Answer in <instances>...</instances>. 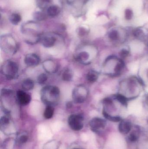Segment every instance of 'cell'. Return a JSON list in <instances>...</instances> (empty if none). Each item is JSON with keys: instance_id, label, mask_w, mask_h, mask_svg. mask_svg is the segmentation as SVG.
<instances>
[{"instance_id": "8992f818", "label": "cell", "mask_w": 148, "mask_h": 149, "mask_svg": "<svg viewBox=\"0 0 148 149\" xmlns=\"http://www.w3.org/2000/svg\"><path fill=\"white\" fill-rule=\"evenodd\" d=\"M17 99L20 105L26 106L30 103L31 98L29 94L22 90H19L17 92Z\"/></svg>"}, {"instance_id": "d4e9b609", "label": "cell", "mask_w": 148, "mask_h": 149, "mask_svg": "<svg viewBox=\"0 0 148 149\" xmlns=\"http://www.w3.org/2000/svg\"><path fill=\"white\" fill-rule=\"evenodd\" d=\"M116 99L123 105H125V106L127 105V98L125 96H123L121 95H118L116 96Z\"/></svg>"}, {"instance_id": "7a4b0ae2", "label": "cell", "mask_w": 148, "mask_h": 149, "mask_svg": "<svg viewBox=\"0 0 148 149\" xmlns=\"http://www.w3.org/2000/svg\"><path fill=\"white\" fill-rule=\"evenodd\" d=\"M19 68L17 63L11 60H7L2 65L1 73L8 80H12L17 78Z\"/></svg>"}, {"instance_id": "2e32d148", "label": "cell", "mask_w": 148, "mask_h": 149, "mask_svg": "<svg viewBox=\"0 0 148 149\" xmlns=\"http://www.w3.org/2000/svg\"><path fill=\"white\" fill-rule=\"evenodd\" d=\"M54 108L52 106H47L44 112V116L46 119H51L54 114Z\"/></svg>"}, {"instance_id": "4dcf8cb0", "label": "cell", "mask_w": 148, "mask_h": 149, "mask_svg": "<svg viewBox=\"0 0 148 149\" xmlns=\"http://www.w3.org/2000/svg\"><path fill=\"white\" fill-rule=\"evenodd\" d=\"M129 52L127 50L123 49L121 51L120 53V56L122 58H126L128 56Z\"/></svg>"}, {"instance_id": "9a60e30c", "label": "cell", "mask_w": 148, "mask_h": 149, "mask_svg": "<svg viewBox=\"0 0 148 149\" xmlns=\"http://www.w3.org/2000/svg\"><path fill=\"white\" fill-rule=\"evenodd\" d=\"M73 78V73L72 70L69 69L64 70L62 74V78L63 81H70L72 80Z\"/></svg>"}, {"instance_id": "7c38bea8", "label": "cell", "mask_w": 148, "mask_h": 149, "mask_svg": "<svg viewBox=\"0 0 148 149\" xmlns=\"http://www.w3.org/2000/svg\"><path fill=\"white\" fill-rule=\"evenodd\" d=\"M60 9L58 6L52 5L50 6L47 10V13L49 16L54 17L59 15L60 12Z\"/></svg>"}, {"instance_id": "1f68e13d", "label": "cell", "mask_w": 148, "mask_h": 149, "mask_svg": "<svg viewBox=\"0 0 148 149\" xmlns=\"http://www.w3.org/2000/svg\"><path fill=\"white\" fill-rule=\"evenodd\" d=\"M86 30L84 28H81L78 30V33L80 36H83L86 34Z\"/></svg>"}, {"instance_id": "277c9868", "label": "cell", "mask_w": 148, "mask_h": 149, "mask_svg": "<svg viewBox=\"0 0 148 149\" xmlns=\"http://www.w3.org/2000/svg\"><path fill=\"white\" fill-rule=\"evenodd\" d=\"M1 46L2 49L8 53L14 54L17 49V45L12 38H3L1 39Z\"/></svg>"}, {"instance_id": "44dd1931", "label": "cell", "mask_w": 148, "mask_h": 149, "mask_svg": "<svg viewBox=\"0 0 148 149\" xmlns=\"http://www.w3.org/2000/svg\"><path fill=\"white\" fill-rule=\"evenodd\" d=\"M37 6L41 9H44L47 7L50 0H36Z\"/></svg>"}, {"instance_id": "484cf974", "label": "cell", "mask_w": 148, "mask_h": 149, "mask_svg": "<svg viewBox=\"0 0 148 149\" xmlns=\"http://www.w3.org/2000/svg\"><path fill=\"white\" fill-rule=\"evenodd\" d=\"M129 138L131 142H134L138 140V136L135 132H133L130 134Z\"/></svg>"}, {"instance_id": "e575fe53", "label": "cell", "mask_w": 148, "mask_h": 149, "mask_svg": "<svg viewBox=\"0 0 148 149\" xmlns=\"http://www.w3.org/2000/svg\"><path fill=\"white\" fill-rule=\"evenodd\" d=\"M77 149V148H74V149Z\"/></svg>"}, {"instance_id": "83f0119b", "label": "cell", "mask_w": 148, "mask_h": 149, "mask_svg": "<svg viewBox=\"0 0 148 149\" xmlns=\"http://www.w3.org/2000/svg\"><path fill=\"white\" fill-rule=\"evenodd\" d=\"M9 123V120L8 118L6 116H3L1 119V125H6L8 124Z\"/></svg>"}, {"instance_id": "3957f363", "label": "cell", "mask_w": 148, "mask_h": 149, "mask_svg": "<svg viewBox=\"0 0 148 149\" xmlns=\"http://www.w3.org/2000/svg\"><path fill=\"white\" fill-rule=\"evenodd\" d=\"M87 90L85 86L82 85L77 86L72 93L73 102L77 104L83 103L87 99Z\"/></svg>"}, {"instance_id": "4fadbf2b", "label": "cell", "mask_w": 148, "mask_h": 149, "mask_svg": "<svg viewBox=\"0 0 148 149\" xmlns=\"http://www.w3.org/2000/svg\"><path fill=\"white\" fill-rule=\"evenodd\" d=\"M22 87L25 91L31 90L34 87V81L30 79H25L23 81Z\"/></svg>"}, {"instance_id": "603a6c76", "label": "cell", "mask_w": 148, "mask_h": 149, "mask_svg": "<svg viewBox=\"0 0 148 149\" xmlns=\"http://www.w3.org/2000/svg\"><path fill=\"white\" fill-rule=\"evenodd\" d=\"M119 33L116 31L114 30L109 33V37L112 40H116L119 38Z\"/></svg>"}, {"instance_id": "cb8c5ba5", "label": "cell", "mask_w": 148, "mask_h": 149, "mask_svg": "<svg viewBox=\"0 0 148 149\" xmlns=\"http://www.w3.org/2000/svg\"><path fill=\"white\" fill-rule=\"evenodd\" d=\"M124 66V63L122 60H120V62L117 63L116 66L115 67L114 70L116 72H120L122 70Z\"/></svg>"}, {"instance_id": "6da1fadb", "label": "cell", "mask_w": 148, "mask_h": 149, "mask_svg": "<svg viewBox=\"0 0 148 149\" xmlns=\"http://www.w3.org/2000/svg\"><path fill=\"white\" fill-rule=\"evenodd\" d=\"M41 99L47 106L57 105L60 97V89L56 86H47L43 88L41 92Z\"/></svg>"}, {"instance_id": "5b68a950", "label": "cell", "mask_w": 148, "mask_h": 149, "mask_svg": "<svg viewBox=\"0 0 148 149\" xmlns=\"http://www.w3.org/2000/svg\"><path fill=\"white\" fill-rule=\"evenodd\" d=\"M83 118L81 115L72 114L69 117V125L73 130L79 131L83 128Z\"/></svg>"}, {"instance_id": "ac0fdd59", "label": "cell", "mask_w": 148, "mask_h": 149, "mask_svg": "<svg viewBox=\"0 0 148 149\" xmlns=\"http://www.w3.org/2000/svg\"><path fill=\"white\" fill-rule=\"evenodd\" d=\"M98 75L96 72L91 71L87 73V79L89 82H94L98 79Z\"/></svg>"}, {"instance_id": "5bb4252c", "label": "cell", "mask_w": 148, "mask_h": 149, "mask_svg": "<svg viewBox=\"0 0 148 149\" xmlns=\"http://www.w3.org/2000/svg\"><path fill=\"white\" fill-rule=\"evenodd\" d=\"M89 57V55L87 52L85 51L81 52L77 54L76 56V60L81 63L88 60Z\"/></svg>"}, {"instance_id": "d6a6232c", "label": "cell", "mask_w": 148, "mask_h": 149, "mask_svg": "<svg viewBox=\"0 0 148 149\" xmlns=\"http://www.w3.org/2000/svg\"><path fill=\"white\" fill-rule=\"evenodd\" d=\"M103 102L106 105H110L112 103V101L109 98H106L103 100Z\"/></svg>"}, {"instance_id": "f1b7e54d", "label": "cell", "mask_w": 148, "mask_h": 149, "mask_svg": "<svg viewBox=\"0 0 148 149\" xmlns=\"http://www.w3.org/2000/svg\"><path fill=\"white\" fill-rule=\"evenodd\" d=\"M28 140V136L26 135H22L18 138V141L20 143H26Z\"/></svg>"}, {"instance_id": "d6986e66", "label": "cell", "mask_w": 148, "mask_h": 149, "mask_svg": "<svg viewBox=\"0 0 148 149\" xmlns=\"http://www.w3.org/2000/svg\"><path fill=\"white\" fill-rule=\"evenodd\" d=\"M34 18L35 20L38 21H42L45 20L47 18L46 14L40 11L35 12L34 14Z\"/></svg>"}, {"instance_id": "8fae6325", "label": "cell", "mask_w": 148, "mask_h": 149, "mask_svg": "<svg viewBox=\"0 0 148 149\" xmlns=\"http://www.w3.org/2000/svg\"><path fill=\"white\" fill-rule=\"evenodd\" d=\"M44 70L47 72L53 73L55 72L57 70V65L52 60L45 61L43 64Z\"/></svg>"}, {"instance_id": "f546056e", "label": "cell", "mask_w": 148, "mask_h": 149, "mask_svg": "<svg viewBox=\"0 0 148 149\" xmlns=\"http://www.w3.org/2000/svg\"><path fill=\"white\" fill-rule=\"evenodd\" d=\"M133 34L136 37H140V36L143 34V31L140 29H136L134 31Z\"/></svg>"}, {"instance_id": "52a82bcc", "label": "cell", "mask_w": 148, "mask_h": 149, "mask_svg": "<svg viewBox=\"0 0 148 149\" xmlns=\"http://www.w3.org/2000/svg\"><path fill=\"white\" fill-rule=\"evenodd\" d=\"M24 63L29 67H35L40 63V58L36 54L30 53L26 55L24 58Z\"/></svg>"}, {"instance_id": "ffe728a7", "label": "cell", "mask_w": 148, "mask_h": 149, "mask_svg": "<svg viewBox=\"0 0 148 149\" xmlns=\"http://www.w3.org/2000/svg\"><path fill=\"white\" fill-rule=\"evenodd\" d=\"M103 115L104 117L106 119L108 120H109L111 121L114 122H118L121 121V118L119 116H111L104 111H103Z\"/></svg>"}, {"instance_id": "ba28073f", "label": "cell", "mask_w": 148, "mask_h": 149, "mask_svg": "<svg viewBox=\"0 0 148 149\" xmlns=\"http://www.w3.org/2000/svg\"><path fill=\"white\" fill-rule=\"evenodd\" d=\"M90 127L94 131H96L105 127L106 122L105 120L100 118H94L89 122Z\"/></svg>"}, {"instance_id": "30bf717a", "label": "cell", "mask_w": 148, "mask_h": 149, "mask_svg": "<svg viewBox=\"0 0 148 149\" xmlns=\"http://www.w3.org/2000/svg\"><path fill=\"white\" fill-rule=\"evenodd\" d=\"M132 125L129 122L126 120L121 121L119 125L120 133L124 134H128L131 130Z\"/></svg>"}, {"instance_id": "e0dca14e", "label": "cell", "mask_w": 148, "mask_h": 149, "mask_svg": "<svg viewBox=\"0 0 148 149\" xmlns=\"http://www.w3.org/2000/svg\"><path fill=\"white\" fill-rule=\"evenodd\" d=\"M21 20V16L19 14L14 13L12 14L10 17V22L14 25H17Z\"/></svg>"}, {"instance_id": "836d02e7", "label": "cell", "mask_w": 148, "mask_h": 149, "mask_svg": "<svg viewBox=\"0 0 148 149\" xmlns=\"http://www.w3.org/2000/svg\"><path fill=\"white\" fill-rule=\"evenodd\" d=\"M72 103H71V102H68L67 104V107H68L69 108H70L72 107Z\"/></svg>"}, {"instance_id": "4316f807", "label": "cell", "mask_w": 148, "mask_h": 149, "mask_svg": "<svg viewBox=\"0 0 148 149\" xmlns=\"http://www.w3.org/2000/svg\"><path fill=\"white\" fill-rule=\"evenodd\" d=\"M133 11L131 10L127 9L125 11V17L127 20H130L133 17Z\"/></svg>"}, {"instance_id": "9c48e42d", "label": "cell", "mask_w": 148, "mask_h": 149, "mask_svg": "<svg viewBox=\"0 0 148 149\" xmlns=\"http://www.w3.org/2000/svg\"><path fill=\"white\" fill-rule=\"evenodd\" d=\"M40 41H41L42 44L45 48H51L54 45L56 38L53 36H41Z\"/></svg>"}, {"instance_id": "7402d4cb", "label": "cell", "mask_w": 148, "mask_h": 149, "mask_svg": "<svg viewBox=\"0 0 148 149\" xmlns=\"http://www.w3.org/2000/svg\"><path fill=\"white\" fill-rule=\"evenodd\" d=\"M48 77L47 74L45 73H42L41 74L37 77V82L39 84H43L44 82H46L47 80Z\"/></svg>"}]
</instances>
